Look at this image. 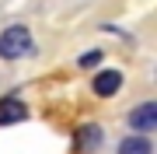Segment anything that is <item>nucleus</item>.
I'll return each mask as SVG.
<instances>
[{
    "label": "nucleus",
    "mask_w": 157,
    "mask_h": 154,
    "mask_svg": "<svg viewBox=\"0 0 157 154\" xmlns=\"http://www.w3.org/2000/svg\"><path fill=\"white\" fill-rule=\"evenodd\" d=\"M28 53H32V32L25 25L4 28V35H0V56L4 60H17V56H28Z\"/></svg>",
    "instance_id": "nucleus-1"
},
{
    "label": "nucleus",
    "mask_w": 157,
    "mask_h": 154,
    "mask_svg": "<svg viewBox=\"0 0 157 154\" xmlns=\"http://www.w3.org/2000/svg\"><path fill=\"white\" fill-rule=\"evenodd\" d=\"M129 130H140V133H150L157 130V102H143L129 112Z\"/></svg>",
    "instance_id": "nucleus-2"
},
{
    "label": "nucleus",
    "mask_w": 157,
    "mask_h": 154,
    "mask_svg": "<svg viewBox=\"0 0 157 154\" xmlns=\"http://www.w3.org/2000/svg\"><path fill=\"white\" fill-rule=\"evenodd\" d=\"M119 84H122V74L119 70H101V74L94 77V95H101V98H108V95H115L119 91Z\"/></svg>",
    "instance_id": "nucleus-4"
},
{
    "label": "nucleus",
    "mask_w": 157,
    "mask_h": 154,
    "mask_svg": "<svg viewBox=\"0 0 157 154\" xmlns=\"http://www.w3.org/2000/svg\"><path fill=\"white\" fill-rule=\"evenodd\" d=\"M119 154H150V140L143 137H126L122 144H119Z\"/></svg>",
    "instance_id": "nucleus-6"
},
{
    "label": "nucleus",
    "mask_w": 157,
    "mask_h": 154,
    "mask_svg": "<svg viewBox=\"0 0 157 154\" xmlns=\"http://www.w3.org/2000/svg\"><path fill=\"white\" fill-rule=\"evenodd\" d=\"M101 140H105L101 126H80V133H77V147L80 151H94V147H101Z\"/></svg>",
    "instance_id": "nucleus-5"
},
{
    "label": "nucleus",
    "mask_w": 157,
    "mask_h": 154,
    "mask_svg": "<svg viewBox=\"0 0 157 154\" xmlns=\"http://www.w3.org/2000/svg\"><path fill=\"white\" fill-rule=\"evenodd\" d=\"M98 60H101V53H84V56H80V67H94Z\"/></svg>",
    "instance_id": "nucleus-7"
},
{
    "label": "nucleus",
    "mask_w": 157,
    "mask_h": 154,
    "mask_svg": "<svg viewBox=\"0 0 157 154\" xmlns=\"http://www.w3.org/2000/svg\"><path fill=\"white\" fill-rule=\"evenodd\" d=\"M25 116H28V109H25L21 98H14V95L0 98V126H7V123H21Z\"/></svg>",
    "instance_id": "nucleus-3"
}]
</instances>
